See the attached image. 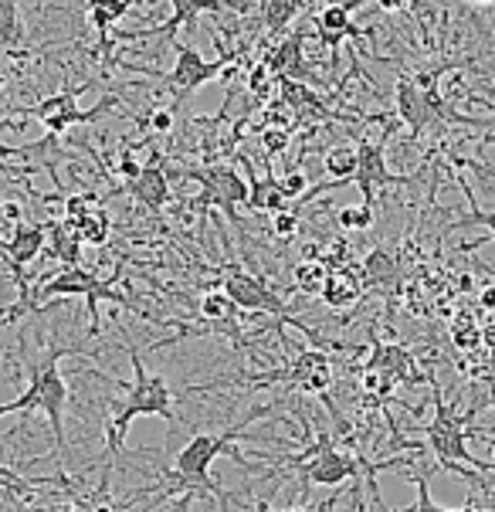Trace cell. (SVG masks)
Returning <instances> with one entry per match:
<instances>
[{
  "instance_id": "8",
  "label": "cell",
  "mask_w": 495,
  "mask_h": 512,
  "mask_svg": "<svg viewBox=\"0 0 495 512\" xmlns=\"http://www.w3.org/2000/svg\"><path fill=\"white\" fill-rule=\"evenodd\" d=\"M48 241V224H14L11 238L0 241V251H4V268H11L14 285H17V302L14 306L21 312H31V285H28V268L34 258L45 251Z\"/></svg>"
},
{
  "instance_id": "39",
  "label": "cell",
  "mask_w": 495,
  "mask_h": 512,
  "mask_svg": "<svg viewBox=\"0 0 495 512\" xmlns=\"http://www.w3.org/2000/svg\"><path fill=\"white\" fill-rule=\"evenodd\" d=\"M262 140H265L268 156H275V153H282V150H285V143H289V133H279V129H268Z\"/></svg>"
},
{
  "instance_id": "17",
  "label": "cell",
  "mask_w": 495,
  "mask_h": 512,
  "mask_svg": "<svg viewBox=\"0 0 495 512\" xmlns=\"http://www.w3.org/2000/svg\"><path fill=\"white\" fill-rule=\"evenodd\" d=\"M367 370L384 373V377H390L394 384H421V380H424V377H421V370H418V363H414V357L404 350V346H397V343H380V340H373Z\"/></svg>"
},
{
  "instance_id": "38",
  "label": "cell",
  "mask_w": 495,
  "mask_h": 512,
  "mask_svg": "<svg viewBox=\"0 0 495 512\" xmlns=\"http://www.w3.org/2000/svg\"><path fill=\"white\" fill-rule=\"evenodd\" d=\"M146 126H150L153 133H170V129H173V109H153L150 119H146Z\"/></svg>"
},
{
  "instance_id": "9",
  "label": "cell",
  "mask_w": 495,
  "mask_h": 512,
  "mask_svg": "<svg viewBox=\"0 0 495 512\" xmlns=\"http://www.w3.org/2000/svg\"><path fill=\"white\" fill-rule=\"evenodd\" d=\"M255 387L265 384H285V387H299L306 394H326L333 387V363L323 350H302L285 370L262 373V377H251Z\"/></svg>"
},
{
  "instance_id": "5",
  "label": "cell",
  "mask_w": 495,
  "mask_h": 512,
  "mask_svg": "<svg viewBox=\"0 0 495 512\" xmlns=\"http://www.w3.org/2000/svg\"><path fill=\"white\" fill-rule=\"evenodd\" d=\"M78 95L82 89H62L55 95H48V99H41L38 106L31 109H21V116H34L41 119L48 129V136L41 140L38 146H51L58 140V136H65L72 126H82V123H95L99 116H106L112 106H119V95H106V99L99 102V106L92 109H78Z\"/></svg>"
},
{
  "instance_id": "21",
  "label": "cell",
  "mask_w": 495,
  "mask_h": 512,
  "mask_svg": "<svg viewBox=\"0 0 495 512\" xmlns=\"http://www.w3.org/2000/svg\"><path fill=\"white\" fill-rule=\"evenodd\" d=\"M323 302L329 309H350L360 302L363 295V282L356 279V275L350 272V268H336V272H329V279L323 285Z\"/></svg>"
},
{
  "instance_id": "1",
  "label": "cell",
  "mask_w": 495,
  "mask_h": 512,
  "mask_svg": "<svg viewBox=\"0 0 495 512\" xmlns=\"http://www.w3.org/2000/svg\"><path fill=\"white\" fill-rule=\"evenodd\" d=\"M78 350H65V346H51L48 357L31 363L28 353L21 350L24 363H28V387L21 397L0 404V418L7 414H34L41 411L51 424V435H55V451L58 458L65 455V407H68V384L62 377V360L72 357Z\"/></svg>"
},
{
  "instance_id": "31",
  "label": "cell",
  "mask_w": 495,
  "mask_h": 512,
  "mask_svg": "<svg viewBox=\"0 0 495 512\" xmlns=\"http://www.w3.org/2000/svg\"><path fill=\"white\" fill-rule=\"evenodd\" d=\"M397 272V262L387 248H377L367 255V265H363V275H367L370 285H380V282H390V275Z\"/></svg>"
},
{
  "instance_id": "32",
  "label": "cell",
  "mask_w": 495,
  "mask_h": 512,
  "mask_svg": "<svg viewBox=\"0 0 495 512\" xmlns=\"http://www.w3.org/2000/svg\"><path fill=\"white\" fill-rule=\"evenodd\" d=\"M336 224H340L343 231H367L373 224V207L367 204L340 207V211H336Z\"/></svg>"
},
{
  "instance_id": "24",
  "label": "cell",
  "mask_w": 495,
  "mask_h": 512,
  "mask_svg": "<svg viewBox=\"0 0 495 512\" xmlns=\"http://www.w3.org/2000/svg\"><path fill=\"white\" fill-rule=\"evenodd\" d=\"M282 85V102L289 106L295 116H326V106L316 92H309L306 82H289V78H279Z\"/></svg>"
},
{
  "instance_id": "40",
  "label": "cell",
  "mask_w": 495,
  "mask_h": 512,
  "mask_svg": "<svg viewBox=\"0 0 495 512\" xmlns=\"http://www.w3.org/2000/svg\"><path fill=\"white\" fill-rule=\"evenodd\" d=\"M140 170H143V163H136V160H133V153H123V156H119V173L126 177V184H129L133 177H140Z\"/></svg>"
},
{
  "instance_id": "7",
  "label": "cell",
  "mask_w": 495,
  "mask_h": 512,
  "mask_svg": "<svg viewBox=\"0 0 495 512\" xmlns=\"http://www.w3.org/2000/svg\"><path fill=\"white\" fill-rule=\"evenodd\" d=\"M424 438H428L431 451L438 455V462L445 468L472 465V468H479V472H489V468H492V465L479 462V458L468 451V445H465V418L451 404L441 401V397L434 401V418H431L428 428H424Z\"/></svg>"
},
{
  "instance_id": "43",
  "label": "cell",
  "mask_w": 495,
  "mask_h": 512,
  "mask_svg": "<svg viewBox=\"0 0 495 512\" xmlns=\"http://www.w3.org/2000/svg\"><path fill=\"white\" fill-rule=\"evenodd\" d=\"M0 485H4V489H17V492H21V489H24V485H28V482L14 479L11 472H0Z\"/></svg>"
},
{
  "instance_id": "4",
  "label": "cell",
  "mask_w": 495,
  "mask_h": 512,
  "mask_svg": "<svg viewBox=\"0 0 495 512\" xmlns=\"http://www.w3.org/2000/svg\"><path fill=\"white\" fill-rule=\"evenodd\" d=\"M255 418V414H251ZM245 418L234 428L221 431V435H194L180 448L177 462H173V475H177L180 485H194V489H204V492H217V485L211 479V465L217 462L221 455H231V441L245 431V424L251 421Z\"/></svg>"
},
{
  "instance_id": "11",
  "label": "cell",
  "mask_w": 495,
  "mask_h": 512,
  "mask_svg": "<svg viewBox=\"0 0 495 512\" xmlns=\"http://www.w3.org/2000/svg\"><path fill=\"white\" fill-rule=\"evenodd\" d=\"M184 177L197 180L204 190V201L217 204L231 221H234V214H238V207L248 204V184L241 180L238 170L228 167V163H207V167L190 170Z\"/></svg>"
},
{
  "instance_id": "16",
  "label": "cell",
  "mask_w": 495,
  "mask_h": 512,
  "mask_svg": "<svg viewBox=\"0 0 495 512\" xmlns=\"http://www.w3.org/2000/svg\"><path fill=\"white\" fill-rule=\"evenodd\" d=\"M302 48H306V34H289V38H282L279 45H272L265 51L262 65L265 72L279 82V78H289V82H306L312 78L309 65H306V55H302Z\"/></svg>"
},
{
  "instance_id": "48",
  "label": "cell",
  "mask_w": 495,
  "mask_h": 512,
  "mask_svg": "<svg viewBox=\"0 0 495 512\" xmlns=\"http://www.w3.org/2000/svg\"><path fill=\"white\" fill-rule=\"evenodd\" d=\"M472 4H495V0H472Z\"/></svg>"
},
{
  "instance_id": "28",
  "label": "cell",
  "mask_w": 495,
  "mask_h": 512,
  "mask_svg": "<svg viewBox=\"0 0 495 512\" xmlns=\"http://www.w3.org/2000/svg\"><path fill=\"white\" fill-rule=\"evenodd\" d=\"M329 268L323 258H309V262H299L295 265V272H292V279H295V289L299 292H306V295H319L323 292V285L329 279Z\"/></svg>"
},
{
  "instance_id": "34",
  "label": "cell",
  "mask_w": 495,
  "mask_h": 512,
  "mask_svg": "<svg viewBox=\"0 0 495 512\" xmlns=\"http://www.w3.org/2000/svg\"><path fill=\"white\" fill-rule=\"evenodd\" d=\"M231 299L224 292H207L204 302H201V316L207 319H228L231 316Z\"/></svg>"
},
{
  "instance_id": "22",
  "label": "cell",
  "mask_w": 495,
  "mask_h": 512,
  "mask_svg": "<svg viewBox=\"0 0 495 512\" xmlns=\"http://www.w3.org/2000/svg\"><path fill=\"white\" fill-rule=\"evenodd\" d=\"M248 207L251 211H262V214H282L289 211V197L279 184V177H258L248 184Z\"/></svg>"
},
{
  "instance_id": "26",
  "label": "cell",
  "mask_w": 495,
  "mask_h": 512,
  "mask_svg": "<svg viewBox=\"0 0 495 512\" xmlns=\"http://www.w3.org/2000/svg\"><path fill=\"white\" fill-rule=\"evenodd\" d=\"M72 228H75V234H78V241L82 245H92V248H102L109 241V214L102 211V207H95V211H89L85 218H78V221H72Z\"/></svg>"
},
{
  "instance_id": "14",
  "label": "cell",
  "mask_w": 495,
  "mask_h": 512,
  "mask_svg": "<svg viewBox=\"0 0 495 512\" xmlns=\"http://www.w3.org/2000/svg\"><path fill=\"white\" fill-rule=\"evenodd\" d=\"M224 65H228L224 58H221V62H207L201 51L180 41V45H177V65H173V72L167 75L170 89L177 92V102L187 99L190 92H197L201 85L214 82V78L224 72Z\"/></svg>"
},
{
  "instance_id": "46",
  "label": "cell",
  "mask_w": 495,
  "mask_h": 512,
  "mask_svg": "<svg viewBox=\"0 0 495 512\" xmlns=\"http://www.w3.org/2000/svg\"><path fill=\"white\" fill-rule=\"evenodd\" d=\"M0 156H17V146H0ZM0 170H4V173H11V167H7L4 160H0Z\"/></svg>"
},
{
  "instance_id": "6",
  "label": "cell",
  "mask_w": 495,
  "mask_h": 512,
  "mask_svg": "<svg viewBox=\"0 0 495 512\" xmlns=\"http://www.w3.org/2000/svg\"><path fill=\"white\" fill-rule=\"evenodd\" d=\"M434 78H438V72L418 75V82H414V78H407V75L397 78V89H394L397 116H401V123L411 129V136L424 133V129H428L438 116L455 119V123H465L462 116L448 112L445 102L438 99V92H434Z\"/></svg>"
},
{
  "instance_id": "44",
  "label": "cell",
  "mask_w": 495,
  "mask_h": 512,
  "mask_svg": "<svg viewBox=\"0 0 495 512\" xmlns=\"http://www.w3.org/2000/svg\"><path fill=\"white\" fill-rule=\"evenodd\" d=\"M479 377H482V380H489V384L495 387V353L489 357V363H485V367L479 370Z\"/></svg>"
},
{
  "instance_id": "47",
  "label": "cell",
  "mask_w": 495,
  "mask_h": 512,
  "mask_svg": "<svg viewBox=\"0 0 495 512\" xmlns=\"http://www.w3.org/2000/svg\"><path fill=\"white\" fill-rule=\"evenodd\" d=\"M282 512H306V509H299V506H292V509H282Z\"/></svg>"
},
{
  "instance_id": "23",
  "label": "cell",
  "mask_w": 495,
  "mask_h": 512,
  "mask_svg": "<svg viewBox=\"0 0 495 512\" xmlns=\"http://www.w3.org/2000/svg\"><path fill=\"white\" fill-rule=\"evenodd\" d=\"M48 251L51 258H58L65 268L78 265V258H82V241H78V234L72 228V221H48Z\"/></svg>"
},
{
  "instance_id": "12",
  "label": "cell",
  "mask_w": 495,
  "mask_h": 512,
  "mask_svg": "<svg viewBox=\"0 0 495 512\" xmlns=\"http://www.w3.org/2000/svg\"><path fill=\"white\" fill-rule=\"evenodd\" d=\"M224 295L231 299V306L248 309V312H268V316H279V319H292L285 312V302L279 292H272V285L258 275L245 272V268H228L224 275Z\"/></svg>"
},
{
  "instance_id": "27",
  "label": "cell",
  "mask_w": 495,
  "mask_h": 512,
  "mask_svg": "<svg viewBox=\"0 0 495 512\" xmlns=\"http://www.w3.org/2000/svg\"><path fill=\"white\" fill-rule=\"evenodd\" d=\"M24 41V24L17 0H0V51H17Z\"/></svg>"
},
{
  "instance_id": "33",
  "label": "cell",
  "mask_w": 495,
  "mask_h": 512,
  "mask_svg": "<svg viewBox=\"0 0 495 512\" xmlns=\"http://www.w3.org/2000/svg\"><path fill=\"white\" fill-rule=\"evenodd\" d=\"M95 207H102V204H99V197H95L92 190H85V194H72V197L65 201V221L85 218V214L95 211Z\"/></svg>"
},
{
  "instance_id": "49",
  "label": "cell",
  "mask_w": 495,
  "mask_h": 512,
  "mask_svg": "<svg viewBox=\"0 0 495 512\" xmlns=\"http://www.w3.org/2000/svg\"><path fill=\"white\" fill-rule=\"evenodd\" d=\"M0 207H4V204H0Z\"/></svg>"
},
{
  "instance_id": "2",
  "label": "cell",
  "mask_w": 495,
  "mask_h": 512,
  "mask_svg": "<svg viewBox=\"0 0 495 512\" xmlns=\"http://www.w3.org/2000/svg\"><path fill=\"white\" fill-rule=\"evenodd\" d=\"M129 360H133V384H119L126 390V401L112 407L109 421H106V448L109 455H119L126 445V431L136 418H163L173 424V394L167 387V380L160 373L146 370V363L140 357L136 346H129Z\"/></svg>"
},
{
  "instance_id": "25",
  "label": "cell",
  "mask_w": 495,
  "mask_h": 512,
  "mask_svg": "<svg viewBox=\"0 0 495 512\" xmlns=\"http://www.w3.org/2000/svg\"><path fill=\"white\" fill-rule=\"evenodd\" d=\"M309 0H265L262 7V24L265 31L272 34V38H279V34L289 28L295 17L302 14V7H306Z\"/></svg>"
},
{
  "instance_id": "41",
  "label": "cell",
  "mask_w": 495,
  "mask_h": 512,
  "mask_svg": "<svg viewBox=\"0 0 495 512\" xmlns=\"http://www.w3.org/2000/svg\"><path fill=\"white\" fill-rule=\"evenodd\" d=\"M268 78H272V75L265 72V65H258L255 72H251L248 85H251V89H255V92H265V82H268Z\"/></svg>"
},
{
  "instance_id": "18",
  "label": "cell",
  "mask_w": 495,
  "mask_h": 512,
  "mask_svg": "<svg viewBox=\"0 0 495 512\" xmlns=\"http://www.w3.org/2000/svg\"><path fill=\"white\" fill-rule=\"evenodd\" d=\"M123 194L133 197L136 204L146 211H163L170 201V177L160 163H143L140 177H133L129 184H123Z\"/></svg>"
},
{
  "instance_id": "13",
  "label": "cell",
  "mask_w": 495,
  "mask_h": 512,
  "mask_svg": "<svg viewBox=\"0 0 495 512\" xmlns=\"http://www.w3.org/2000/svg\"><path fill=\"white\" fill-rule=\"evenodd\" d=\"M356 187L363 190V204L373 207L377 194L390 184H404V177L390 173L387 167V150L380 143H360L356 146V173H353Z\"/></svg>"
},
{
  "instance_id": "37",
  "label": "cell",
  "mask_w": 495,
  "mask_h": 512,
  "mask_svg": "<svg viewBox=\"0 0 495 512\" xmlns=\"http://www.w3.org/2000/svg\"><path fill=\"white\" fill-rule=\"evenodd\" d=\"M282 190H285V197L289 201H299V197H306V187H309V180H306V173H299V170H292L289 177L279 180Z\"/></svg>"
},
{
  "instance_id": "19",
  "label": "cell",
  "mask_w": 495,
  "mask_h": 512,
  "mask_svg": "<svg viewBox=\"0 0 495 512\" xmlns=\"http://www.w3.org/2000/svg\"><path fill=\"white\" fill-rule=\"evenodd\" d=\"M367 4V0H343V4H329L316 14V34L329 48H340L343 38H360V28H353L350 14L353 7Z\"/></svg>"
},
{
  "instance_id": "3",
  "label": "cell",
  "mask_w": 495,
  "mask_h": 512,
  "mask_svg": "<svg viewBox=\"0 0 495 512\" xmlns=\"http://www.w3.org/2000/svg\"><path fill=\"white\" fill-rule=\"evenodd\" d=\"M116 279H119V268H116V275H112V282ZM112 282L99 279V275L89 272V268H82V265L62 268V272L51 275V279H45L38 289L31 292V312L48 299L82 295L85 306H89V336H99V306L102 302H116V306H123V309H133V302H129L119 289H112Z\"/></svg>"
},
{
  "instance_id": "36",
  "label": "cell",
  "mask_w": 495,
  "mask_h": 512,
  "mask_svg": "<svg viewBox=\"0 0 495 512\" xmlns=\"http://www.w3.org/2000/svg\"><path fill=\"white\" fill-rule=\"evenodd\" d=\"M272 231L279 234V238H292L295 231H299V214L292 211H282V214H272Z\"/></svg>"
},
{
  "instance_id": "35",
  "label": "cell",
  "mask_w": 495,
  "mask_h": 512,
  "mask_svg": "<svg viewBox=\"0 0 495 512\" xmlns=\"http://www.w3.org/2000/svg\"><path fill=\"white\" fill-rule=\"evenodd\" d=\"M360 387H363V390H370V394H377V397H390V390H394V380L384 377V373H377V370H367V367H363V373H360Z\"/></svg>"
},
{
  "instance_id": "45",
  "label": "cell",
  "mask_w": 495,
  "mask_h": 512,
  "mask_svg": "<svg viewBox=\"0 0 495 512\" xmlns=\"http://www.w3.org/2000/svg\"><path fill=\"white\" fill-rule=\"evenodd\" d=\"M482 309H495V285H485L482 289Z\"/></svg>"
},
{
  "instance_id": "42",
  "label": "cell",
  "mask_w": 495,
  "mask_h": 512,
  "mask_svg": "<svg viewBox=\"0 0 495 512\" xmlns=\"http://www.w3.org/2000/svg\"><path fill=\"white\" fill-rule=\"evenodd\" d=\"M407 4H411V0H377V7H380V11H387V14L407 11Z\"/></svg>"
},
{
  "instance_id": "20",
  "label": "cell",
  "mask_w": 495,
  "mask_h": 512,
  "mask_svg": "<svg viewBox=\"0 0 495 512\" xmlns=\"http://www.w3.org/2000/svg\"><path fill=\"white\" fill-rule=\"evenodd\" d=\"M85 4H89L92 28L99 31V51L109 58L112 55V28H116L136 4H143V0H85Z\"/></svg>"
},
{
  "instance_id": "30",
  "label": "cell",
  "mask_w": 495,
  "mask_h": 512,
  "mask_svg": "<svg viewBox=\"0 0 495 512\" xmlns=\"http://www.w3.org/2000/svg\"><path fill=\"white\" fill-rule=\"evenodd\" d=\"M323 170L336 180V184H346V180L356 173V146H333L323 160Z\"/></svg>"
},
{
  "instance_id": "15",
  "label": "cell",
  "mask_w": 495,
  "mask_h": 512,
  "mask_svg": "<svg viewBox=\"0 0 495 512\" xmlns=\"http://www.w3.org/2000/svg\"><path fill=\"white\" fill-rule=\"evenodd\" d=\"M170 17L156 28L146 31H123V34H112V45L116 41H136V38H177L180 28H190L201 14H221L228 11L224 0H170Z\"/></svg>"
},
{
  "instance_id": "29",
  "label": "cell",
  "mask_w": 495,
  "mask_h": 512,
  "mask_svg": "<svg viewBox=\"0 0 495 512\" xmlns=\"http://www.w3.org/2000/svg\"><path fill=\"white\" fill-rule=\"evenodd\" d=\"M458 187H462V194L468 197V218L455 221V224H451V228L458 231V228H472V224H475V228H485V231H489L482 241H495V211H482L479 201H475V197H472V187H468L462 177H458ZM482 241H479V245H482ZM479 245H475V248H479Z\"/></svg>"
},
{
  "instance_id": "10",
  "label": "cell",
  "mask_w": 495,
  "mask_h": 512,
  "mask_svg": "<svg viewBox=\"0 0 495 512\" xmlns=\"http://www.w3.org/2000/svg\"><path fill=\"white\" fill-rule=\"evenodd\" d=\"M289 462L302 468V479L309 485H323V489H333V485H343L346 479L360 475V458L346 455V451H336L326 438L319 441V448L312 451V455L306 451V455L289 458Z\"/></svg>"
}]
</instances>
